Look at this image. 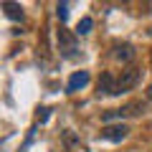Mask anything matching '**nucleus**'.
Instances as JSON below:
<instances>
[{
	"mask_svg": "<svg viewBox=\"0 0 152 152\" xmlns=\"http://www.w3.org/2000/svg\"><path fill=\"white\" fill-rule=\"evenodd\" d=\"M137 81H140V69H137V66H127V69L122 71V76L117 79L119 94H122V91H129V89H134Z\"/></svg>",
	"mask_w": 152,
	"mask_h": 152,
	"instance_id": "f257e3e1",
	"label": "nucleus"
},
{
	"mask_svg": "<svg viewBox=\"0 0 152 152\" xmlns=\"http://www.w3.org/2000/svg\"><path fill=\"white\" fill-rule=\"evenodd\" d=\"M127 134H129V127L119 122V124H107V127L102 129V134H99V137H102V140H107V142H122Z\"/></svg>",
	"mask_w": 152,
	"mask_h": 152,
	"instance_id": "f03ea898",
	"label": "nucleus"
},
{
	"mask_svg": "<svg viewBox=\"0 0 152 152\" xmlns=\"http://www.w3.org/2000/svg\"><path fill=\"white\" fill-rule=\"evenodd\" d=\"M96 94H99V96H102V94H104V96H114V94H119V86H117V79H114V76L109 74V71L99 76Z\"/></svg>",
	"mask_w": 152,
	"mask_h": 152,
	"instance_id": "7ed1b4c3",
	"label": "nucleus"
},
{
	"mask_svg": "<svg viewBox=\"0 0 152 152\" xmlns=\"http://www.w3.org/2000/svg\"><path fill=\"white\" fill-rule=\"evenodd\" d=\"M58 48H61V53H64L66 58H74L76 56V38L71 36L66 28L58 31Z\"/></svg>",
	"mask_w": 152,
	"mask_h": 152,
	"instance_id": "20e7f679",
	"label": "nucleus"
},
{
	"mask_svg": "<svg viewBox=\"0 0 152 152\" xmlns=\"http://www.w3.org/2000/svg\"><path fill=\"white\" fill-rule=\"evenodd\" d=\"M89 79H91L89 71H76V74L69 79V84H66V91H79V89H84L89 84Z\"/></svg>",
	"mask_w": 152,
	"mask_h": 152,
	"instance_id": "39448f33",
	"label": "nucleus"
},
{
	"mask_svg": "<svg viewBox=\"0 0 152 152\" xmlns=\"http://www.w3.org/2000/svg\"><path fill=\"white\" fill-rule=\"evenodd\" d=\"M114 56L119 61H124V64H129L132 58H134V46H129V43H117L114 46Z\"/></svg>",
	"mask_w": 152,
	"mask_h": 152,
	"instance_id": "423d86ee",
	"label": "nucleus"
},
{
	"mask_svg": "<svg viewBox=\"0 0 152 152\" xmlns=\"http://www.w3.org/2000/svg\"><path fill=\"white\" fill-rule=\"evenodd\" d=\"M3 10H5V15L10 18V20H23V8L18 5V3L5 0V3H3Z\"/></svg>",
	"mask_w": 152,
	"mask_h": 152,
	"instance_id": "0eeeda50",
	"label": "nucleus"
},
{
	"mask_svg": "<svg viewBox=\"0 0 152 152\" xmlns=\"http://www.w3.org/2000/svg\"><path fill=\"white\" fill-rule=\"evenodd\" d=\"M91 28H94V20H91L89 15H84L81 20H79V26H76V33H79V36H86Z\"/></svg>",
	"mask_w": 152,
	"mask_h": 152,
	"instance_id": "6e6552de",
	"label": "nucleus"
},
{
	"mask_svg": "<svg viewBox=\"0 0 152 152\" xmlns=\"http://www.w3.org/2000/svg\"><path fill=\"white\" fill-rule=\"evenodd\" d=\"M56 13H58L61 20H66V18H69V3H58V5H56Z\"/></svg>",
	"mask_w": 152,
	"mask_h": 152,
	"instance_id": "1a4fd4ad",
	"label": "nucleus"
},
{
	"mask_svg": "<svg viewBox=\"0 0 152 152\" xmlns=\"http://www.w3.org/2000/svg\"><path fill=\"white\" fill-rule=\"evenodd\" d=\"M147 99H150V102H152V84H150V86H147Z\"/></svg>",
	"mask_w": 152,
	"mask_h": 152,
	"instance_id": "9d476101",
	"label": "nucleus"
}]
</instances>
